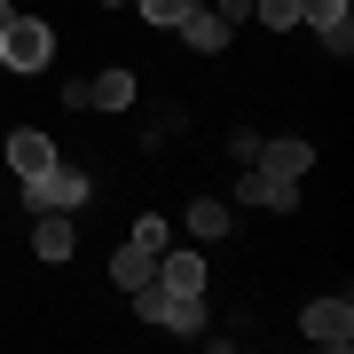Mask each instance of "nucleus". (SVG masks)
I'll return each mask as SVG.
<instances>
[{
    "label": "nucleus",
    "mask_w": 354,
    "mask_h": 354,
    "mask_svg": "<svg viewBox=\"0 0 354 354\" xmlns=\"http://www.w3.org/2000/svg\"><path fill=\"white\" fill-rule=\"evenodd\" d=\"M71 244H79L71 236V213H39V228H32V252L39 260H71Z\"/></svg>",
    "instance_id": "f8f14e48"
},
{
    "label": "nucleus",
    "mask_w": 354,
    "mask_h": 354,
    "mask_svg": "<svg viewBox=\"0 0 354 354\" xmlns=\"http://www.w3.org/2000/svg\"><path fill=\"white\" fill-rule=\"evenodd\" d=\"M134 315L150 323V330H205L197 291H165L158 276H150V283H134Z\"/></svg>",
    "instance_id": "f257e3e1"
},
{
    "label": "nucleus",
    "mask_w": 354,
    "mask_h": 354,
    "mask_svg": "<svg viewBox=\"0 0 354 354\" xmlns=\"http://www.w3.org/2000/svg\"><path fill=\"white\" fill-rule=\"evenodd\" d=\"M8 16H16V0H0V24H8Z\"/></svg>",
    "instance_id": "6ab92c4d"
},
{
    "label": "nucleus",
    "mask_w": 354,
    "mask_h": 354,
    "mask_svg": "<svg viewBox=\"0 0 354 354\" xmlns=\"http://www.w3.org/2000/svg\"><path fill=\"white\" fill-rule=\"evenodd\" d=\"M299 24H315V39L330 55L354 48V24H346V0H299Z\"/></svg>",
    "instance_id": "0eeeda50"
},
{
    "label": "nucleus",
    "mask_w": 354,
    "mask_h": 354,
    "mask_svg": "<svg viewBox=\"0 0 354 354\" xmlns=\"http://www.w3.org/2000/svg\"><path fill=\"white\" fill-rule=\"evenodd\" d=\"M79 95H87V111H134V71H95L79 79Z\"/></svg>",
    "instance_id": "1a4fd4ad"
},
{
    "label": "nucleus",
    "mask_w": 354,
    "mask_h": 354,
    "mask_svg": "<svg viewBox=\"0 0 354 354\" xmlns=\"http://www.w3.org/2000/svg\"><path fill=\"white\" fill-rule=\"evenodd\" d=\"M236 197L244 205H268V213H299V181H276V174H260V165H244Z\"/></svg>",
    "instance_id": "6e6552de"
},
{
    "label": "nucleus",
    "mask_w": 354,
    "mask_h": 354,
    "mask_svg": "<svg viewBox=\"0 0 354 354\" xmlns=\"http://www.w3.org/2000/svg\"><path fill=\"white\" fill-rule=\"evenodd\" d=\"M228 221H236V213H228L221 197H197V205H189V236H205V244L228 236Z\"/></svg>",
    "instance_id": "ddd939ff"
},
{
    "label": "nucleus",
    "mask_w": 354,
    "mask_h": 354,
    "mask_svg": "<svg viewBox=\"0 0 354 354\" xmlns=\"http://www.w3.org/2000/svg\"><path fill=\"white\" fill-rule=\"evenodd\" d=\"M102 8H127V0H102Z\"/></svg>",
    "instance_id": "aec40b11"
},
{
    "label": "nucleus",
    "mask_w": 354,
    "mask_h": 354,
    "mask_svg": "<svg viewBox=\"0 0 354 354\" xmlns=\"http://www.w3.org/2000/svg\"><path fill=\"white\" fill-rule=\"evenodd\" d=\"M299 330H307V339H315V346H354V299H346V291H339V299H307V315H299Z\"/></svg>",
    "instance_id": "20e7f679"
},
{
    "label": "nucleus",
    "mask_w": 354,
    "mask_h": 354,
    "mask_svg": "<svg viewBox=\"0 0 354 354\" xmlns=\"http://www.w3.org/2000/svg\"><path fill=\"white\" fill-rule=\"evenodd\" d=\"M48 55H55V32L39 24V16H8V24H0V64L8 71H48Z\"/></svg>",
    "instance_id": "f03ea898"
},
{
    "label": "nucleus",
    "mask_w": 354,
    "mask_h": 354,
    "mask_svg": "<svg viewBox=\"0 0 354 354\" xmlns=\"http://www.w3.org/2000/svg\"><path fill=\"white\" fill-rule=\"evenodd\" d=\"M127 244H142V252H150V260H158V252H165V244H174V228H165L158 213H142V221H134V236H127Z\"/></svg>",
    "instance_id": "dca6fc26"
},
{
    "label": "nucleus",
    "mask_w": 354,
    "mask_h": 354,
    "mask_svg": "<svg viewBox=\"0 0 354 354\" xmlns=\"http://www.w3.org/2000/svg\"><path fill=\"white\" fill-rule=\"evenodd\" d=\"M252 16L268 32H291V24H299V0H252Z\"/></svg>",
    "instance_id": "f3484780"
},
{
    "label": "nucleus",
    "mask_w": 354,
    "mask_h": 354,
    "mask_svg": "<svg viewBox=\"0 0 354 354\" xmlns=\"http://www.w3.org/2000/svg\"><path fill=\"white\" fill-rule=\"evenodd\" d=\"M158 283H165V291H197V299H205V260L165 244V252H158Z\"/></svg>",
    "instance_id": "9b49d317"
},
{
    "label": "nucleus",
    "mask_w": 354,
    "mask_h": 354,
    "mask_svg": "<svg viewBox=\"0 0 354 354\" xmlns=\"http://www.w3.org/2000/svg\"><path fill=\"white\" fill-rule=\"evenodd\" d=\"M252 165H260V174H276V181H299L307 165H315V142H299V134H276V142H268V134H260Z\"/></svg>",
    "instance_id": "39448f33"
},
{
    "label": "nucleus",
    "mask_w": 354,
    "mask_h": 354,
    "mask_svg": "<svg viewBox=\"0 0 354 354\" xmlns=\"http://www.w3.org/2000/svg\"><path fill=\"white\" fill-rule=\"evenodd\" d=\"M134 8H142V16H150V24H158V32H181V16H189V8H197V0H134Z\"/></svg>",
    "instance_id": "2eb2a0df"
},
{
    "label": "nucleus",
    "mask_w": 354,
    "mask_h": 354,
    "mask_svg": "<svg viewBox=\"0 0 354 354\" xmlns=\"http://www.w3.org/2000/svg\"><path fill=\"white\" fill-rule=\"evenodd\" d=\"M111 276H118V291H134V283H150V276H158V260L142 252V244H127V252L111 260Z\"/></svg>",
    "instance_id": "4468645a"
},
{
    "label": "nucleus",
    "mask_w": 354,
    "mask_h": 354,
    "mask_svg": "<svg viewBox=\"0 0 354 354\" xmlns=\"http://www.w3.org/2000/svg\"><path fill=\"white\" fill-rule=\"evenodd\" d=\"M228 32H236V24H228V16H213V8H189V16H181V39H189L197 55H221Z\"/></svg>",
    "instance_id": "9d476101"
},
{
    "label": "nucleus",
    "mask_w": 354,
    "mask_h": 354,
    "mask_svg": "<svg viewBox=\"0 0 354 354\" xmlns=\"http://www.w3.org/2000/svg\"><path fill=\"white\" fill-rule=\"evenodd\" d=\"M0 150H8V174H16V181H39V174L55 165V142L39 134V127H16L8 142H0Z\"/></svg>",
    "instance_id": "423d86ee"
},
{
    "label": "nucleus",
    "mask_w": 354,
    "mask_h": 354,
    "mask_svg": "<svg viewBox=\"0 0 354 354\" xmlns=\"http://www.w3.org/2000/svg\"><path fill=\"white\" fill-rule=\"evenodd\" d=\"M87 189H95L87 165H64V158H55L39 181H24V205H39V213H79V205H87Z\"/></svg>",
    "instance_id": "7ed1b4c3"
},
{
    "label": "nucleus",
    "mask_w": 354,
    "mask_h": 354,
    "mask_svg": "<svg viewBox=\"0 0 354 354\" xmlns=\"http://www.w3.org/2000/svg\"><path fill=\"white\" fill-rule=\"evenodd\" d=\"M213 16H228V24H244V16H252V0H221Z\"/></svg>",
    "instance_id": "a211bd4d"
}]
</instances>
